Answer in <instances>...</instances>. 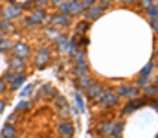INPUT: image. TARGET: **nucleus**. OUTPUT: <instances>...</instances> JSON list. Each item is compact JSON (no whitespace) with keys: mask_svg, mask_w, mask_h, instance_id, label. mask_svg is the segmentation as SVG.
<instances>
[{"mask_svg":"<svg viewBox=\"0 0 158 138\" xmlns=\"http://www.w3.org/2000/svg\"><path fill=\"white\" fill-rule=\"evenodd\" d=\"M98 103H101L105 109H112V107H116L119 103V98H118V94L114 92V89L107 87V89L103 90V94H101V98L98 99Z\"/></svg>","mask_w":158,"mask_h":138,"instance_id":"1","label":"nucleus"},{"mask_svg":"<svg viewBox=\"0 0 158 138\" xmlns=\"http://www.w3.org/2000/svg\"><path fill=\"white\" fill-rule=\"evenodd\" d=\"M114 92L118 94V98H127V99H136V98L140 96V89L134 87V85H129V83L118 85Z\"/></svg>","mask_w":158,"mask_h":138,"instance_id":"2","label":"nucleus"},{"mask_svg":"<svg viewBox=\"0 0 158 138\" xmlns=\"http://www.w3.org/2000/svg\"><path fill=\"white\" fill-rule=\"evenodd\" d=\"M85 55H86L85 52L76 53V68H74V74L77 77H83V76L88 74V63H86V57Z\"/></svg>","mask_w":158,"mask_h":138,"instance_id":"3","label":"nucleus"},{"mask_svg":"<svg viewBox=\"0 0 158 138\" xmlns=\"http://www.w3.org/2000/svg\"><path fill=\"white\" fill-rule=\"evenodd\" d=\"M11 52H13V57H17V59H22V61H26V59L31 55V50H30V46L26 44V43H22V41H17L15 44L11 46Z\"/></svg>","mask_w":158,"mask_h":138,"instance_id":"4","label":"nucleus"},{"mask_svg":"<svg viewBox=\"0 0 158 138\" xmlns=\"http://www.w3.org/2000/svg\"><path fill=\"white\" fill-rule=\"evenodd\" d=\"M2 15H4V20L13 22L15 19H20L22 11H20V7H19V4H17V2H11V6H7L6 9H2Z\"/></svg>","mask_w":158,"mask_h":138,"instance_id":"5","label":"nucleus"},{"mask_svg":"<svg viewBox=\"0 0 158 138\" xmlns=\"http://www.w3.org/2000/svg\"><path fill=\"white\" fill-rule=\"evenodd\" d=\"M7 68H9V72H11V74H15V76H20V74H24V70H26V61H22V59H17V57H11V59H9V65H7Z\"/></svg>","mask_w":158,"mask_h":138,"instance_id":"6","label":"nucleus"},{"mask_svg":"<svg viewBox=\"0 0 158 138\" xmlns=\"http://www.w3.org/2000/svg\"><path fill=\"white\" fill-rule=\"evenodd\" d=\"M48 63H50V50H48L46 46H42L39 52H37V55H35V66L40 70V68H44Z\"/></svg>","mask_w":158,"mask_h":138,"instance_id":"7","label":"nucleus"},{"mask_svg":"<svg viewBox=\"0 0 158 138\" xmlns=\"http://www.w3.org/2000/svg\"><path fill=\"white\" fill-rule=\"evenodd\" d=\"M103 90H105V87L101 85V83H92L88 89H86V98L88 99H92V101H98L99 98H101V94H103Z\"/></svg>","mask_w":158,"mask_h":138,"instance_id":"8","label":"nucleus"},{"mask_svg":"<svg viewBox=\"0 0 158 138\" xmlns=\"http://www.w3.org/2000/svg\"><path fill=\"white\" fill-rule=\"evenodd\" d=\"M147 101H145V98H140V101H136V99H129L127 103H125V107L121 109V114H125V116H129L131 112H134L136 109H140V107H143Z\"/></svg>","mask_w":158,"mask_h":138,"instance_id":"9","label":"nucleus"},{"mask_svg":"<svg viewBox=\"0 0 158 138\" xmlns=\"http://www.w3.org/2000/svg\"><path fill=\"white\" fill-rule=\"evenodd\" d=\"M77 129H76V125L74 123H70V122H61L59 125H57V133H59V136L61 138H66V136H74V133H76Z\"/></svg>","mask_w":158,"mask_h":138,"instance_id":"10","label":"nucleus"},{"mask_svg":"<svg viewBox=\"0 0 158 138\" xmlns=\"http://www.w3.org/2000/svg\"><path fill=\"white\" fill-rule=\"evenodd\" d=\"M26 81H28L26 74H20V76H13V79L7 83V89H9L11 92H17L19 89H22V87L26 85Z\"/></svg>","mask_w":158,"mask_h":138,"instance_id":"11","label":"nucleus"},{"mask_svg":"<svg viewBox=\"0 0 158 138\" xmlns=\"http://www.w3.org/2000/svg\"><path fill=\"white\" fill-rule=\"evenodd\" d=\"M83 13V6L79 0H66V15H79Z\"/></svg>","mask_w":158,"mask_h":138,"instance_id":"12","label":"nucleus"},{"mask_svg":"<svg viewBox=\"0 0 158 138\" xmlns=\"http://www.w3.org/2000/svg\"><path fill=\"white\" fill-rule=\"evenodd\" d=\"M30 20L33 22V26L44 22V20H46V11H44V9H33L31 15H30Z\"/></svg>","mask_w":158,"mask_h":138,"instance_id":"13","label":"nucleus"},{"mask_svg":"<svg viewBox=\"0 0 158 138\" xmlns=\"http://www.w3.org/2000/svg\"><path fill=\"white\" fill-rule=\"evenodd\" d=\"M35 89H37V83H35V81H33V83H26V87H22L20 92H19V98H20V99L30 98V96L35 92Z\"/></svg>","mask_w":158,"mask_h":138,"instance_id":"14","label":"nucleus"},{"mask_svg":"<svg viewBox=\"0 0 158 138\" xmlns=\"http://www.w3.org/2000/svg\"><path fill=\"white\" fill-rule=\"evenodd\" d=\"M103 15V11L98 7V6H94V7H90V9H86V22H92V20H98L99 17Z\"/></svg>","mask_w":158,"mask_h":138,"instance_id":"15","label":"nucleus"},{"mask_svg":"<svg viewBox=\"0 0 158 138\" xmlns=\"http://www.w3.org/2000/svg\"><path fill=\"white\" fill-rule=\"evenodd\" d=\"M2 138H15L17 136V127L13 125V123H6L4 127H2Z\"/></svg>","mask_w":158,"mask_h":138,"instance_id":"16","label":"nucleus"},{"mask_svg":"<svg viewBox=\"0 0 158 138\" xmlns=\"http://www.w3.org/2000/svg\"><path fill=\"white\" fill-rule=\"evenodd\" d=\"M52 22H53V26H57V28H66V26H70V17L55 15V17L52 19Z\"/></svg>","mask_w":158,"mask_h":138,"instance_id":"17","label":"nucleus"},{"mask_svg":"<svg viewBox=\"0 0 158 138\" xmlns=\"http://www.w3.org/2000/svg\"><path fill=\"white\" fill-rule=\"evenodd\" d=\"M112 127H114V122H105L99 125V135L101 136H112Z\"/></svg>","mask_w":158,"mask_h":138,"instance_id":"18","label":"nucleus"},{"mask_svg":"<svg viewBox=\"0 0 158 138\" xmlns=\"http://www.w3.org/2000/svg\"><path fill=\"white\" fill-rule=\"evenodd\" d=\"M48 96V98H55L59 92H57V89H53V85H50V83H44L42 85V90L39 92V96Z\"/></svg>","mask_w":158,"mask_h":138,"instance_id":"19","label":"nucleus"},{"mask_svg":"<svg viewBox=\"0 0 158 138\" xmlns=\"http://www.w3.org/2000/svg\"><path fill=\"white\" fill-rule=\"evenodd\" d=\"M68 41H70L68 37H64V35H59V37H57V41H55V43H57V50H59V52H63V53H66Z\"/></svg>","mask_w":158,"mask_h":138,"instance_id":"20","label":"nucleus"},{"mask_svg":"<svg viewBox=\"0 0 158 138\" xmlns=\"http://www.w3.org/2000/svg\"><path fill=\"white\" fill-rule=\"evenodd\" d=\"M92 85V77L86 74V76H83V77H79V81H77V89H81V90H86L88 87Z\"/></svg>","mask_w":158,"mask_h":138,"instance_id":"21","label":"nucleus"},{"mask_svg":"<svg viewBox=\"0 0 158 138\" xmlns=\"http://www.w3.org/2000/svg\"><path fill=\"white\" fill-rule=\"evenodd\" d=\"M74 101H76V109H77V112H85V101H83V96H81V92L76 90L74 94Z\"/></svg>","mask_w":158,"mask_h":138,"instance_id":"22","label":"nucleus"},{"mask_svg":"<svg viewBox=\"0 0 158 138\" xmlns=\"http://www.w3.org/2000/svg\"><path fill=\"white\" fill-rule=\"evenodd\" d=\"M143 94H145V98H153V99H155V98H156V81H155L153 85L149 83L147 87H143Z\"/></svg>","mask_w":158,"mask_h":138,"instance_id":"23","label":"nucleus"},{"mask_svg":"<svg viewBox=\"0 0 158 138\" xmlns=\"http://www.w3.org/2000/svg\"><path fill=\"white\" fill-rule=\"evenodd\" d=\"M7 31H15L13 22H9V20H0V33H7Z\"/></svg>","mask_w":158,"mask_h":138,"instance_id":"24","label":"nucleus"},{"mask_svg":"<svg viewBox=\"0 0 158 138\" xmlns=\"http://www.w3.org/2000/svg\"><path fill=\"white\" fill-rule=\"evenodd\" d=\"M123 123L121 122H114V127H112V136L110 138H121V133H123Z\"/></svg>","mask_w":158,"mask_h":138,"instance_id":"25","label":"nucleus"},{"mask_svg":"<svg viewBox=\"0 0 158 138\" xmlns=\"http://www.w3.org/2000/svg\"><path fill=\"white\" fill-rule=\"evenodd\" d=\"M155 63H147L143 68H142V72H140V76H145V77H151V74H153V70H155Z\"/></svg>","mask_w":158,"mask_h":138,"instance_id":"26","label":"nucleus"},{"mask_svg":"<svg viewBox=\"0 0 158 138\" xmlns=\"http://www.w3.org/2000/svg\"><path fill=\"white\" fill-rule=\"evenodd\" d=\"M156 13H158V6H156V2L151 6V7H147L145 9V15H147V19L149 20H153V19H156Z\"/></svg>","mask_w":158,"mask_h":138,"instance_id":"27","label":"nucleus"},{"mask_svg":"<svg viewBox=\"0 0 158 138\" xmlns=\"http://www.w3.org/2000/svg\"><path fill=\"white\" fill-rule=\"evenodd\" d=\"M151 83V77H145V76H138V81H136V85L134 87H138V89H143V87H147Z\"/></svg>","mask_w":158,"mask_h":138,"instance_id":"28","label":"nucleus"},{"mask_svg":"<svg viewBox=\"0 0 158 138\" xmlns=\"http://www.w3.org/2000/svg\"><path fill=\"white\" fill-rule=\"evenodd\" d=\"M31 107V103L28 101V99H20L19 101V105H17V109H15V112H22V111H28Z\"/></svg>","mask_w":158,"mask_h":138,"instance_id":"29","label":"nucleus"},{"mask_svg":"<svg viewBox=\"0 0 158 138\" xmlns=\"http://www.w3.org/2000/svg\"><path fill=\"white\" fill-rule=\"evenodd\" d=\"M88 28H90V22L81 20V22L77 24V33H86V31H88Z\"/></svg>","mask_w":158,"mask_h":138,"instance_id":"30","label":"nucleus"},{"mask_svg":"<svg viewBox=\"0 0 158 138\" xmlns=\"http://www.w3.org/2000/svg\"><path fill=\"white\" fill-rule=\"evenodd\" d=\"M11 46H13L11 44V41L4 37V39L0 41V52H7V50H11Z\"/></svg>","mask_w":158,"mask_h":138,"instance_id":"31","label":"nucleus"},{"mask_svg":"<svg viewBox=\"0 0 158 138\" xmlns=\"http://www.w3.org/2000/svg\"><path fill=\"white\" fill-rule=\"evenodd\" d=\"M96 2H98V0H83V2H81L83 11H86V9H90V7H94V6H96Z\"/></svg>","mask_w":158,"mask_h":138,"instance_id":"32","label":"nucleus"},{"mask_svg":"<svg viewBox=\"0 0 158 138\" xmlns=\"http://www.w3.org/2000/svg\"><path fill=\"white\" fill-rule=\"evenodd\" d=\"M55 103H57L59 107H64V105H68V103H66V98H64V96H61V94H57V96H55Z\"/></svg>","mask_w":158,"mask_h":138,"instance_id":"33","label":"nucleus"},{"mask_svg":"<svg viewBox=\"0 0 158 138\" xmlns=\"http://www.w3.org/2000/svg\"><path fill=\"white\" fill-rule=\"evenodd\" d=\"M155 2H156V0H142V2H140V6H142L143 9H147V7H151Z\"/></svg>","mask_w":158,"mask_h":138,"instance_id":"34","label":"nucleus"},{"mask_svg":"<svg viewBox=\"0 0 158 138\" xmlns=\"http://www.w3.org/2000/svg\"><path fill=\"white\" fill-rule=\"evenodd\" d=\"M98 7H99L101 11H105V9L109 7V0H99V4H98Z\"/></svg>","mask_w":158,"mask_h":138,"instance_id":"35","label":"nucleus"},{"mask_svg":"<svg viewBox=\"0 0 158 138\" xmlns=\"http://www.w3.org/2000/svg\"><path fill=\"white\" fill-rule=\"evenodd\" d=\"M48 4V0H35V6H37V9H44V6Z\"/></svg>","mask_w":158,"mask_h":138,"instance_id":"36","label":"nucleus"},{"mask_svg":"<svg viewBox=\"0 0 158 138\" xmlns=\"http://www.w3.org/2000/svg\"><path fill=\"white\" fill-rule=\"evenodd\" d=\"M6 89H7V85H6V81H4V79L0 77V94H2V92L6 90Z\"/></svg>","mask_w":158,"mask_h":138,"instance_id":"37","label":"nucleus"},{"mask_svg":"<svg viewBox=\"0 0 158 138\" xmlns=\"http://www.w3.org/2000/svg\"><path fill=\"white\" fill-rule=\"evenodd\" d=\"M6 99H0V114H4V109H6Z\"/></svg>","mask_w":158,"mask_h":138,"instance_id":"38","label":"nucleus"},{"mask_svg":"<svg viewBox=\"0 0 158 138\" xmlns=\"http://www.w3.org/2000/svg\"><path fill=\"white\" fill-rule=\"evenodd\" d=\"M64 2H66V0H52V4H53V6H57V7H59V6H63Z\"/></svg>","mask_w":158,"mask_h":138,"instance_id":"39","label":"nucleus"},{"mask_svg":"<svg viewBox=\"0 0 158 138\" xmlns=\"http://www.w3.org/2000/svg\"><path fill=\"white\" fill-rule=\"evenodd\" d=\"M151 28H153L155 31L158 30V22H156V19H153V20H151Z\"/></svg>","mask_w":158,"mask_h":138,"instance_id":"40","label":"nucleus"},{"mask_svg":"<svg viewBox=\"0 0 158 138\" xmlns=\"http://www.w3.org/2000/svg\"><path fill=\"white\" fill-rule=\"evenodd\" d=\"M121 2H125V4H136L138 0H121Z\"/></svg>","mask_w":158,"mask_h":138,"instance_id":"41","label":"nucleus"},{"mask_svg":"<svg viewBox=\"0 0 158 138\" xmlns=\"http://www.w3.org/2000/svg\"><path fill=\"white\" fill-rule=\"evenodd\" d=\"M2 39H4V33H0V41H2Z\"/></svg>","mask_w":158,"mask_h":138,"instance_id":"42","label":"nucleus"},{"mask_svg":"<svg viewBox=\"0 0 158 138\" xmlns=\"http://www.w3.org/2000/svg\"><path fill=\"white\" fill-rule=\"evenodd\" d=\"M0 17H2V7H0Z\"/></svg>","mask_w":158,"mask_h":138,"instance_id":"43","label":"nucleus"},{"mask_svg":"<svg viewBox=\"0 0 158 138\" xmlns=\"http://www.w3.org/2000/svg\"><path fill=\"white\" fill-rule=\"evenodd\" d=\"M66 138H74V136H66Z\"/></svg>","mask_w":158,"mask_h":138,"instance_id":"44","label":"nucleus"},{"mask_svg":"<svg viewBox=\"0 0 158 138\" xmlns=\"http://www.w3.org/2000/svg\"><path fill=\"white\" fill-rule=\"evenodd\" d=\"M101 138H109V136H101Z\"/></svg>","mask_w":158,"mask_h":138,"instance_id":"45","label":"nucleus"},{"mask_svg":"<svg viewBox=\"0 0 158 138\" xmlns=\"http://www.w3.org/2000/svg\"><path fill=\"white\" fill-rule=\"evenodd\" d=\"M15 138H20V136H15Z\"/></svg>","mask_w":158,"mask_h":138,"instance_id":"46","label":"nucleus"},{"mask_svg":"<svg viewBox=\"0 0 158 138\" xmlns=\"http://www.w3.org/2000/svg\"><path fill=\"white\" fill-rule=\"evenodd\" d=\"M59 138H61V136H59Z\"/></svg>","mask_w":158,"mask_h":138,"instance_id":"47","label":"nucleus"}]
</instances>
